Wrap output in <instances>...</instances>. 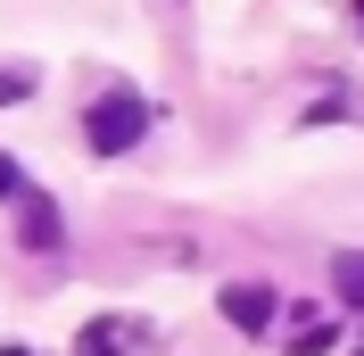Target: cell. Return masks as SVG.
<instances>
[{
  "label": "cell",
  "mask_w": 364,
  "mask_h": 356,
  "mask_svg": "<svg viewBox=\"0 0 364 356\" xmlns=\"http://www.w3.org/2000/svg\"><path fill=\"white\" fill-rule=\"evenodd\" d=\"M141 133H149V100H141V91H100L91 116H83V141H91L100 157H124Z\"/></svg>",
  "instance_id": "obj_1"
},
{
  "label": "cell",
  "mask_w": 364,
  "mask_h": 356,
  "mask_svg": "<svg viewBox=\"0 0 364 356\" xmlns=\"http://www.w3.org/2000/svg\"><path fill=\"white\" fill-rule=\"evenodd\" d=\"M224 315H232V332H265L273 315H282V298L265 282H224Z\"/></svg>",
  "instance_id": "obj_2"
},
{
  "label": "cell",
  "mask_w": 364,
  "mask_h": 356,
  "mask_svg": "<svg viewBox=\"0 0 364 356\" xmlns=\"http://www.w3.org/2000/svg\"><path fill=\"white\" fill-rule=\"evenodd\" d=\"M17 199H25V248H58V207L42 191H17Z\"/></svg>",
  "instance_id": "obj_3"
},
{
  "label": "cell",
  "mask_w": 364,
  "mask_h": 356,
  "mask_svg": "<svg viewBox=\"0 0 364 356\" xmlns=\"http://www.w3.org/2000/svg\"><path fill=\"white\" fill-rule=\"evenodd\" d=\"M331 290L364 315V248H340V257H331Z\"/></svg>",
  "instance_id": "obj_4"
},
{
  "label": "cell",
  "mask_w": 364,
  "mask_h": 356,
  "mask_svg": "<svg viewBox=\"0 0 364 356\" xmlns=\"http://www.w3.org/2000/svg\"><path fill=\"white\" fill-rule=\"evenodd\" d=\"M25 83H33L25 67H0V108H9V100H25Z\"/></svg>",
  "instance_id": "obj_5"
},
{
  "label": "cell",
  "mask_w": 364,
  "mask_h": 356,
  "mask_svg": "<svg viewBox=\"0 0 364 356\" xmlns=\"http://www.w3.org/2000/svg\"><path fill=\"white\" fill-rule=\"evenodd\" d=\"M17 191H25V174H17V157L0 150V199H17Z\"/></svg>",
  "instance_id": "obj_6"
},
{
  "label": "cell",
  "mask_w": 364,
  "mask_h": 356,
  "mask_svg": "<svg viewBox=\"0 0 364 356\" xmlns=\"http://www.w3.org/2000/svg\"><path fill=\"white\" fill-rule=\"evenodd\" d=\"M356 25H364V0H356Z\"/></svg>",
  "instance_id": "obj_7"
},
{
  "label": "cell",
  "mask_w": 364,
  "mask_h": 356,
  "mask_svg": "<svg viewBox=\"0 0 364 356\" xmlns=\"http://www.w3.org/2000/svg\"><path fill=\"white\" fill-rule=\"evenodd\" d=\"M9 356H25V348H9Z\"/></svg>",
  "instance_id": "obj_8"
}]
</instances>
